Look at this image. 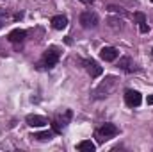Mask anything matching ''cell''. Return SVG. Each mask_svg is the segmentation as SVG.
<instances>
[{"instance_id": "cell-1", "label": "cell", "mask_w": 153, "mask_h": 152, "mask_svg": "<svg viewBox=\"0 0 153 152\" xmlns=\"http://www.w3.org/2000/svg\"><path fill=\"white\" fill-rule=\"evenodd\" d=\"M116 84H117V77L114 75H109L105 77V81H102L98 84V88L94 90V99H103V97H109L112 91L116 90Z\"/></svg>"}, {"instance_id": "cell-2", "label": "cell", "mask_w": 153, "mask_h": 152, "mask_svg": "<svg viewBox=\"0 0 153 152\" xmlns=\"http://www.w3.org/2000/svg\"><path fill=\"white\" fill-rule=\"evenodd\" d=\"M59 57H61L59 48H57V47H50V48H46V52L43 54V65H45L46 68H53V66L57 65Z\"/></svg>"}, {"instance_id": "cell-3", "label": "cell", "mask_w": 153, "mask_h": 152, "mask_svg": "<svg viewBox=\"0 0 153 152\" xmlns=\"http://www.w3.org/2000/svg\"><path fill=\"white\" fill-rule=\"evenodd\" d=\"M117 132H119V129L116 127L114 123H103V125L96 131V136H98V141H105V140L114 138Z\"/></svg>"}, {"instance_id": "cell-4", "label": "cell", "mask_w": 153, "mask_h": 152, "mask_svg": "<svg viewBox=\"0 0 153 152\" xmlns=\"http://www.w3.org/2000/svg\"><path fill=\"white\" fill-rule=\"evenodd\" d=\"M71 116H73V114H71L70 109H66L62 114H57V118L53 120V131H55V132H61V131L71 122Z\"/></svg>"}, {"instance_id": "cell-5", "label": "cell", "mask_w": 153, "mask_h": 152, "mask_svg": "<svg viewBox=\"0 0 153 152\" xmlns=\"http://www.w3.org/2000/svg\"><path fill=\"white\" fill-rule=\"evenodd\" d=\"M80 23H82V27H85V29H93V27L98 25V14L93 13V11H84V13L80 14Z\"/></svg>"}, {"instance_id": "cell-6", "label": "cell", "mask_w": 153, "mask_h": 152, "mask_svg": "<svg viewBox=\"0 0 153 152\" xmlns=\"http://www.w3.org/2000/svg\"><path fill=\"white\" fill-rule=\"evenodd\" d=\"M125 102H126V106H130V108H137V106H141L143 97H141V93L135 91V90H126V91H125Z\"/></svg>"}, {"instance_id": "cell-7", "label": "cell", "mask_w": 153, "mask_h": 152, "mask_svg": "<svg viewBox=\"0 0 153 152\" xmlns=\"http://www.w3.org/2000/svg\"><path fill=\"white\" fill-rule=\"evenodd\" d=\"M84 65H85V70H87V74L93 77V79H96V77H100L102 74H103L102 66H100L96 61H84Z\"/></svg>"}, {"instance_id": "cell-8", "label": "cell", "mask_w": 153, "mask_h": 152, "mask_svg": "<svg viewBox=\"0 0 153 152\" xmlns=\"http://www.w3.org/2000/svg\"><path fill=\"white\" fill-rule=\"evenodd\" d=\"M117 48L114 47H103L102 50H100V57L103 59V61H116L117 59Z\"/></svg>"}, {"instance_id": "cell-9", "label": "cell", "mask_w": 153, "mask_h": 152, "mask_svg": "<svg viewBox=\"0 0 153 152\" xmlns=\"http://www.w3.org/2000/svg\"><path fill=\"white\" fill-rule=\"evenodd\" d=\"M46 123H48V120L45 116H39V114H29L27 116V125H30V127H43Z\"/></svg>"}, {"instance_id": "cell-10", "label": "cell", "mask_w": 153, "mask_h": 152, "mask_svg": "<svg viewBox=\"0 0 153 152\" xmlns=\"http://www.w3.org/2000/svg\"><path fill=\"white\" fill-rule=\"evenodd\" d=\"M25 36H27V32H25L23 29H14V31L9 32L7 39H9L11 43H22V41L25 39Z\"/></svg>"}, {"instance_id": "cell-11", "label": "cell", "mask_w": 153, "mask_h": 152, "mask_svg": "<svg viewBox=\"0 0 153 152\" xmlns=\"http://www.w3.org/2000/svg\"><path fill=\"white\" fill-rule=\"evenodd\" d=\"M66 25H68V18H66V16L57 14V16H53V18H52V27H53V29L62 31V29H66Z\"/></svg>"}, {"instance_id": "cell-12", "label": "cell", "mask_w": 153, "mask_h": 152, "mask_svg": "<svg viewBox=\"0 0 153 152\" xmlns=\"http://www.w3.org/2000/svg\"><path fill=\"white\" fill-rule=\"evenodd\" d=\"M30 138H32V140H38V141H48V140L53 138V132H52V131H41V132L30 134Z\"/></svg>"}, {"instance_id": "cell-13", "label": "cell", "mask_w": 153, "mask_h": 152, "mask_svg": "<svg viewBox=\"0 0 153 152\" xmlns=\"http://www.w3.org/2000/svg\"><path fill=\"white\" fill-rule=\"evenodd\" d=\"M117 66H119L121 70H125V72H132V70H134V65H132V59H130V57H119Z\"/></svg>"}, {"instance_id": "cell-14", "label": "cell", "mask_w": 153, "mask_h": 152, "mask_svg": "<svg viewBox=\"0 0 153 152\" xmlns=\"http://www.w3.org/2000/svg\"><path fill=\"white\" fill-rule=\"evenodd\" d=\"M78 150L80 152H94L96 150V145L91 140H84V141L78 143Z\"/></svg>"}, {"instance_id": "cell-15", "label": "cell", "mask_w": 153, "mask_h": 152, "mask_svg": "<svg viewBox=\"0 0 153 152\" xmlns=\"http://www.w3.org/2000/svg\"><path fill=\"white\" fill-rule=\"evenodd\" d=\"M107 9H109L111 13H117V14H121V16L126 14V11H125L123 7H119V5H107Z\"/></svg>"}, {"instance_id": "cell-16", "label": "cell", "mask_w": 153, "mask_h": 152, "mask_svg": "<svg viewBox=\"0 0 153 152\" xmlns=\"http://www.w3.org/2000/svg\"><path fill=\"white\" fill-rule=\"evenodd\" d=\"M107 23H109L112 29H121V20H117V18H109Z\"/></svg>"}, {"instance_id": "cell-17", "label": "cell", "mask_w": 153, "mask_h": 152, "mask_svg": "<svg viewBox=\"0 0 153 152\" xmlns=\"http://www.w3.org/2000/svg\"><path fill=\"white\" fill-rule=\"evenodd\" d=\"M134 20H135L137 23H144V22H146V16H144L143 13H134Z\"/></svg>"}, {"instance_id": "cell-18", "label": "cell", "mask_w": 153, "mask_h": 152, "mask_svg": "<svg viewBox=\"0 0 153 152\" xmlns=\"http://www.w3.org/2000/svg\"><path fill=\"white\" fill-rule=\"evenodd\" d=\"M5 18H7V13H5L4 9H0V27L5 23Z\"/></svg>"}, {"instance_id": "cell-19", "label": "cell", "mask_w": 153, "mask_h": 152, "mask_svg": "<svg viewBox=\"0 0 153 152\" xmlns=\"http://www.w3.org/2000/svg\"><path fill=\"white\" fill-rule=\"evenodd\" d=\"M139 31H141V32H148V31H150V27L146 25V22H144V23H139Z\"/></svg>"}, {"instance_id": "cell-20", "label": "cell", "mask_w": 153, "mask_h": 152, "mask_svg": "<svg viewBox=\"0 0 153 152\" xmlns=\"http://www.w3.org/2000/svg\"><path fill=\"white\" fill-rule=\"evenodd\" d=\"M80 2L85 4V5H91V4H93V0H80Z\"/></svg>"}, {"instance_id": "cell-21", "label": "cell", "mask_w": 153, "mask_h": 152, "mask_svg": "<svg viewBox=\"0 0 153 152\" xmlns=\"http://www.w3.org/2000/svg\"><path fill=\"white\" fill-rule=\"evenodd\" d=\"M148 104H153V95H150V97H148Z\"/></svg>"}, {"instance_id": "cell-22", "label": "cell", "mask_w": 153, "mask_h": 152, "mask_svg": "<svg viewBox=\"0 0 153 152\" xmlns=\"http://www.w3.org/2000/svg\"><path fill=\"white\" fill-rule=\"evenodd\" d=\"M152 54H153V50H152Z\"/></svg>"}]
</instances>
